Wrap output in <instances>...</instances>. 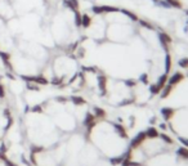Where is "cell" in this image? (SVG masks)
Returning <instances> with one entry per match:
<instances>
[{
	"instance_id": "6da1fadb",
	"label": "cell",
	"mask_w": 188,
	"mask_h": 166,
	"mask_svg": "<svg viewBox=\"0 0 188 166\" xmlns=\"http://www.w3.org/2000/svg\"><path fill=\"white\" fill-rule=\"evenodd\" d=\"M84 49L70 86L87 89L114 108L155 103L174 71L173 40L133 11L93 5L81 14Z\"/></svg>"
},
{
	"instance_id": "7a4b0ae2",
	"label": "cell",
	"mask_w": 188,
	"mask_h": 166,
	"mask_svg": "<svg viewBox=\"0 0 188 166\" xmlns=\"http://www.w3.org/2000/svg\"><path fill=\"white\" fill-rule=\"evenodd\" d=\"M121 166H188V147L164 128L148 126L130 139Z\"/></svg>"
},
{
	"instance_id": "3957f363",
	"label": "cell",
	"mask_w": 188,
	"mask_h": 166,
	"mask_svg": "<svg viewBox=\"0 0 188 166\" xmlns=\"http://www.w3.org/2000/svg\"><path fill=\"white\" fill-rule=\"evenodd\" d=\"M156 106L164 129L188 147V63L173 71Z\"/></svg>"
},
{
	"instance_id": "277c9868",
	"label": "cell",
	"mask_w": 188,
	"mask_h": 166,
	"mask_svg": "<svg viewBox=\"0 0 188 166\" xmlns=\"http://www.w3.org/2000/svg\"><path fill=\"white\" fill-rule=\"evenodd\" d=\"M160 2L164 5L172 8L177 12H181L188 17V0H160Z\"/></svg>"
},
{
	"instance_id": "5b68a950",
	"label": "cell",
	"mask_w": 188,
	"mask_h": 166,
	"mask_svg": "<svg viewBox=\"0 0 188 166\" xmlns=\"http://www.w3.org/2000/svg\"><path fill=\"white\" fill-rule=\"evenodd\" d=\"M26 89L30 92H40L41 86L38 85L36 83H32V81H26Z\"/></svg>"
},
{
	"instance_id": "8992f818",
	"label": "cell",
	"mask_w": 188,
	"mask_h": 166,
	"mask_svg": "<svg viewBox=\"0 0 188 166\" xmlns=\"http://www.w3.org/2000/svg\"><path fill=\"white\" fill-rule=\"evenodd\" d=\"M0 98H5V89L2 84H0Z\"/></svg>"
},
{
	"instance_id": "52a82bcc",
	"label": "cell",
	"mask_w": 188,
	"mask_h": 166,
	"mask_svg": "<svg viewBox=\"0 0 188 166\" xmlns=\"http://www.w3.org/2000/svg\"><path fill=\"white\" fill-rule=\"evenodd\" d=\"M0 142H2V138H0Z\"/></svg>"
}]
</instances>
